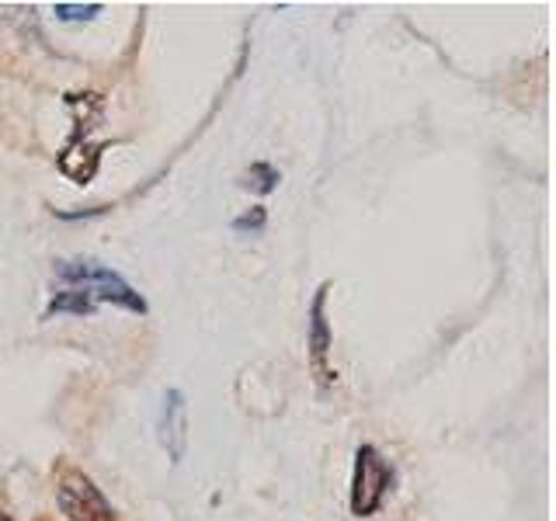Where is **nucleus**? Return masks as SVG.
<instances>
[{"label": "nucleus", "mask_w": 556, "mask_h": 521, "mask_svg": "<svg viewBox=\"0 0 556 521\" xmlns=\"http://www.w3.org/2000/svg\"><path fill=\"white\" fill-rule=\"evenodd\" d=\"M53 271H56V278H60L63 285H77V289H84L87 296L94 299V303H112V306H119V310L139 313V317H146V313H150V303L139 296L133 285H129L126 278L119 275V271L105 268L101 261H91V258L56 261Z\"/></svg>", "instance_id": "obj_1"}, {"label": "nucleus", "mask_w": 556, "mask_h": 521, "mask_svg": "<svg viewBox=\"0 0 556 521\" xmlns=\"http://www.w3.org/2000/svg\"><path fill=\"white\" fill-rule=\"evenodd\" d=\"M397 483V469L379 456L376 445H358L355 473H351V515L369 518L383 508L386 494Z\"/></svg>", "instance_id": "obj_2"}, {"label": "nucleus", "mask_w": 556, "mask_h": 521, "mask_svg": "<svg viewBox=\"0 0 556 521\" xmlns=\"http://www.w3.org/2000/svg\"><path fill=\"white\" fill-rule=\"evenodd\" d=\"M56 504L67 521H119L108 497L84 473H67L56 487Z\"/></svg>", "instance_id": "obj_3"}, {"label": "nucleus", "mask_w": 556, "mask_h": 521, "mask_svg": "<svg viewBox=\"0 0 556 521\" xmlns=\"http://www.w3.org/2000/svg\"><path fill=\"white\" fill-rule=\"evenodd\" d=\"M327 292H331V282L320 285L317 296H313V303H310V334H306V348H310V369H313V376H317L320 390H331L334 379H338L331 365H327V355H331V344H334L331 324H327Z\"/></svg>", "instance_id": "obj_4"}, {"label": "nucleus", "mask_w": 556, "mask_h": 521, "mask_svg": "<svg viewBox=\"0 0 556 521\" xmlns=\"http://www.w3.org/2000/svg\"><path fill=\"white\" fill-rule=\"evenodd\" d=\"M160 445H164L167 459L181 462L188 449V400L181 390H167L164 400H160Z\"/></svg>", "instance_id": "obj_5"}, {"label": "nucleus", "mask_w": 556, "mask_h": 521, "mask_svg": "<svg viewBox=\"0 0 556 521\" xmlns=\"http://www.w3.org/2000/svg\"><path fill=\"white\" fill-rule=\"evenodd\" d=\"M94 310H98V303H94V299L87 296L84 289L70 285V289H63V292H53V299H49L42 320L63 317V313H70V317H94Z\"/></svg>", "instance_id": "obj_6"}, {"label": "nucleus", "mask_w": 556, "mask_h": 521, "mask_svg": "<svg viewBox=\"0 0 556 521\" xmlns=\"http://www.w3.org/2000/svg\"><path fill=\"white\" fill-rule=\"evenodd\" d=\"M278 181H282V174H278L272 164H265V160H258V164H251L240 174V185L251 188V192H258V195H272L278 188Z\"/></svg>", "instance_id": "obj_7"}, {"label": "nucleus", "mask_w": 556, "mask_h": 521, "mask_svg": "<svg viewBox=\"0 0 556 521\" xmlns=\"http://www.w3.org/2000/svg\"><path fill=\"white\" fill-rule=\"evenodd\" d=\"M265 223H268V209L265 205H254V209H247L244 216H237L233 219V233H261L265 230Z\"/></svg>", "instance_id": "obj_8"}, {"label": "nucleus", "mask_w": 556, "mask_h": 521, "mask_svg": "<svg viewBox=\"0 0 556 521\" xmlns=\"http://www.w3.org/2000/svg\"><path fill=\"white\" fill-rule=\"evenodd\" d=\"M53 11L60 21H91L94 14H101V4H56Z\"/></svg>", "instance_id": "obj_9"}, {"label": "nucleus", "mask_w": 556, "mask_h": 521, "mask_svg": "<svg viewBox=\"0 0 556 521\" xmlns=\"http://www.w3.org/2000/svg\"><path fill=\"white\" fill-rule=\"evenodd\" d=\"M0 521H11V518H7V515H4V511H0Z\"/></svg>", "instance_id": "obj_10"}]
</instances>
